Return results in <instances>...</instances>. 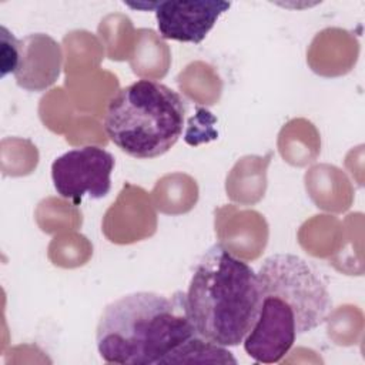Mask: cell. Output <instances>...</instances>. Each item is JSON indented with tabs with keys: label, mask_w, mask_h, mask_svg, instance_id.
I'll return each mask as SVG.
<instances>
[{
	"label": "cell",
	"mask_w": 365,
	"mask_h": 365,
	"mask_svg": "<svg viewBox=\"0 0 365 365\" xmlns=\"http://www.w3.org/2000/svg\"><path fill=\"white\" fill-rule=\"evenodd\" d=\"M114 157L97 145L73 148L51 164V180L57 194L78 205L87 195L93 200L106 197L111 190Z\"/></svg>",
	"instance_id": "obj_5"
},
{
	"label": "cell",
	"mask_w": 365,
	"mask_h": 365,
	"mask_svg": "<svg viewBox=\"0 0 365 365\" xmlns=\"http://www.w3.org/2000/svg\"><path fill=\"white\" fill-rule=\"evenodd\" d=\"M231 362L237 364V359L231 352L221 345L212 344L198 335L191 336L168 354L161 364H178V362Z\"/></svg>",
	"instance_id": "obj_9"
},
{
	"label": "cell",
	"mask_w": 365,
	"mask_h": 365,
	"mask_svg": "<svg viewBox=\"0 0 365 365\" xmlns=\"http://www.w3.org/2000/svg\"><path fill=\"white\" fill-rule=\"evenodd\" d=\"M194 335L184 292L168 298L138 291L104 308L96 329V344L100 356L108 364L160 365Z\"/></svg>",
	"instance_id": "obj_1"
},
{
	"label": "cell",
	"mask_w": 365,
	"mask_h": 365,
	"mask_svg": "<svg viewBox=\"0 0 365 365\" xmlns=\"http://www.w3.org/2000/svg\"><path fill=\"white\" fill-rule=\"evenodd\" d=\"M1 77L7 73H14L17 64V44L19 40L9 33V30L1 26Z\"/></svg>",
	"instance_id": "obj_10"
},
{
	"label": "cell",
	"mask_w": 365,
	"mask_h": 365,
	"mask_svg": "<svg viewBox=\"0 0 365 365\" xmlns=\"http://www.w3.org/2000/svg\"><path fill=\"white\" fill-rule=\"evenodd\" d=\"M63 64L60 44L44 33L19 40L14 78L27 91H43L58 78Z\"/></svg>",
	"instance_id": "obj_8"
},
{
	"label": "cell",
	"mask_w": 365,
	"mask_h": 365,
	"mask_svg": "<svg viewBox=\"0 0 365 365\" xmlns=\"http://www.w3.org/2000/svg\"><path fill=\"white\" fill-rule=\"evenodd\" d=\"M261 289L272 291L287 299L298 318V334L319 327L331 312L332 301L319 272L294 254L268 257L258 272Z\"/></svg>",
	"instance_id": "obj_4"
},
{
	"label": "cell",
	"mask_w": 365,
	"mask_h": 365,
	"mask_svg": "<svg viewBox=\"0 0 365 365\" xmlns=\"http://www.w3.org/2000/svg\"><path fill=\"white\" fill-rule=\"evenodd\" d=\"M185 104L155 80L141 78L120 88L108 101L104 130L127 155L150 160L165 154L181 137Z\"/></svg>",
	"instance_id": "obj_3"
},
{
	"label": "cell",
	"mask_w": 365,
	"mask_h": 365,
	"mask_svg": "<svg viewBox=\"0 0 365 365\" xmlns=\"http://www.w3.org/2000/svg\"><path fill=\"white\" fill-rule=\"evenodd\" d=\"M161 37L184 43H201L230 7L222 0L158 1L153 3Z\"/></svg>",
	"instance_id": "obj_7"
},
{
	"label": "cell",
	"mask_w": 365,
	"mask_h": 365,
	"mask_svg": "<svg viewBox=\"0 0 365 365\" xmlns=\"http://www.w3.org/2000/svg\"><path fill=\"white\" fill-rule=\"evenodd\" d=\"M259 307L257 272L221 244L207 250L185 292V311L195 334L221 346L240 345Z\"/></svg>",
	"instance_id": "obj_2"
},
{
	"label": "cell",
	"mask_w": 365,
	"mask_h": 365,
	"mask_svg": "<svg viewBox=\"0 0 365 365\" xmlns=\"http://www.w3.org/2000/svg\"><path fill=\"white\" fill-rule=\"evenodd\" d=\"M259 291V314L242 344L255 362L275 364L289 352L299 335L298 318L294 307L281 295L268 289Z\"/></svg>",
	"instance_id": "obj_6"
}]
</instances>
